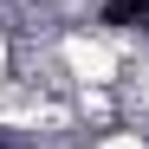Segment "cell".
<instances>
[{"label":"cell","instance_id":"6da1fadb","mask_svg":"<svg viewBox=\"0 0 149 149\" xmlns=\"http://www.w3.org/2000/svg\"><path fill=\"white\" fill-rule=\"evenodd\" d=\"M104 19H110V26H130V19H149V0H110V7H104Z\"/></svg>","mask_w":149,"mask_h":149}]
</instances>
